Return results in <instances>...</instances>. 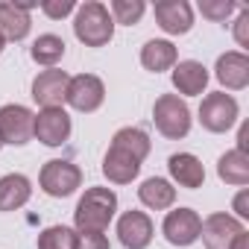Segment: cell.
<instances>
[{
	"mask_svg": "<svg viewBox=\"0 0 249 249\" xmlns=\"http://www.w3.org/2000/svg\"><path fill=\"white\" fill-rule=\"evenodd\" d=\"M30 12L18 6V0H3L0 3V36L9 41H21L30 33Z\"/></svg>",
	"mask_w": 249,
	"mask_h": 249,
	"instance_id": "cell-16",
	"label": "cell"
},
{
	"mask_svg": "<svg viewBox=\"0 0 249 249\" xmlns=\"http://www.w3.org/2000/svg\"><path fill=\"white\" fill-rule=\"evenodd\" d=\"M33 188L30 179L21 173H9L0 179V211H18L21 205H27Z\"/></svg>",
	"mask_w": 249,
	"mask_h": 249,
	"instance_id": "cell-19",
	"label": "cell"
},
{
	"mask_svg": "<svg viewBox=\"0 0 249 249\" xmlns=\"http://www.w3.org/2000/svg\"><path fill=\"white\" fill-rule=\"evenodd\" d=\"M138 196H141V202H144L147 208L164 211V208H170V205L176 202V188H173L167 179L153 176V179H147V182L138 188Z\"/></svg>",
	"mask_w": 249,
	"mask_h": 249,
	"instance_id": "cell-20",
	"label": "cell"
},
{
	"mask_svg": "<svg viewBox=\"0 0 249 249\" xmlns=\"http://www.w3.org/2000/svg\"><path fill=\"white\" fill-rule=\"evenodd\" d=\"M68 82L71 76L65 71H41L36 79H33V100L44 108H62L65 103V91H68Z\"/></svg>",
	"mask_w": 249,
	"mask_h": 249,
	"instance_id": "cell-11",
	"label": "cell"
},
{
	"mask_svg": "<svg viewBox=\"0 0 249 249\" xmlns=\"http://www.w3.org/2000/svg\"><path fill=\"white\" fill-rule=\"evenodd\" d=\"M41 9H44L47 18H65V15H71L76 6H73V0H47V3H41Z\"/></svg>",
	"mask_w": 249,
	"mask_h": 249,
	"instance_id": "cell-28",
	"label": "cell"
},
{
	"mask_svg": "<svg viewBox=\"0 0 249 249\" xmlns=\"http://www.w3.org/2000/svg\"><path fill=\"white\" fill-rule=\"evenodd\" d=\"M167 167H170V176H173L182 188H202V182H205L202 161H199L196 156H191V153H176V156H170Z\"/></svg>",
	"mask_w": 249,
	"mask_h": 249,
	"instance_id": "cell-18",
	"label": "cell"
},
{
	"mask_svg": "<svg viewBox=\"0 0 249 249\" xmlns=\"http://www.w3.org/2000/svg\"><path fill=\"white\" fill-rule=\"evenodd\" d=\"M76 249H108V240H106V234H100V231H79Z\"/></svg>",
	"mask_w": 249,
	"mask_h": 249,
	"instance_id": "cell-27",
	"label": "cell"
},
{
	"mask_svg": "<svg viewBox=\"0 0 249 249\" xmlns=\"http://www.w3.org/2000/svg\"><path fill=\"white\" fill-rule=\"evenodd\" d=\"M240 231H246V229H243V223L237 217H231V214H211L202 223L199 237L205 240V249H229L231 240Z\"/></svg>",
	"mask_w": 249,
	"mask_h": 249,
	"instance_id": "cell-12",
	"label": "cell"
},
{
	"mask_svg": "<svg viewBox=\"0 0 249 249\" xmlns=\"http://www.w3.org/2000/svg\"><path fill=\"white\" fill-rule=\"evenodd\" d=\"M229 249H249V234H246V231H240V234L231 240V246H229Z\"/></svg>",
	"mask_w": 249,
	"mask_h": 249,
	"instance_id": "cell-32",
	"label": "cell"
},
{
	"mask_svg": "<svg viewBox=\"0 0 249 249\" xmlns=\"http://www.w3.org/2000/svg\"><path fill=\"white\" fill-rule=\"evenodd\" d=\"M30 56H33V62H38L44 68H53L65 56V41L59 36H50V33L47 36H38L36 44L30 47Z\"/></svg>",
	"mask_w": 249,
	"mask_h": 249,
	"instance_id": "cell-23",
	"label": "cell"
},
{
	"mask_svg": "<svg viewBox=\"0 0 249 249\" xmlns=\"http://www.w3.org/2000/svg\"><path fill=\"white\" fill-rule=\"evenodd\" d=\"M144 0H114L111 3V15H114V21L117 24H126V27H132V24H138L141 21V15H144Z\"/></svg>",
	"mask_w": 249,
	"mask_h": 249,
	"instance_id": "cell-25",
	"label": "cell"
},
{
	"mask_svg": "<svg viewBox=\"0 0 249 249\" xmlns=\"http://www.w3.org/2000/svg\"><path fill=\"white\" fill-rule=\"evenodd\" d=\"M76 231L68 226H50L38 234V249H76Z\"/></svg>",
	"mask_w": 249,
	"mask_h": 249,
	"instance_id": "cell-24",
	"label": "cell"
},
{
	"mask_svg": "<svg viewBox=\"0 0 249 249\" xmlns=\"http://www.w3.org/2000/svg\"><path fill=\"white\" fill-rule=\"evenodd\" d=\"M234 38H237L240 47L249 44V9H240V15H237V21H234Z\"/></svg>",
	"mask_w": 249,
	"mask_h": 249,
	"instance_id": "cell-29",
	"label": "cell"
},
{
	"mask_svg": "<svg viewBox=\"0 0 249 249\" xmlns=\"http://www.w3.org/2000/svg\"><path fill=\"white\" fill-rule=\"evenodd\" d=\"M0 147H3V144H0Z\"/></svg>",
	"mask_w": 249,
	"mask_h": 249,
	"instance_id": "cell-34",
	"label": "cell"
},
{
	"mask_svg": "<svg viewBox=\"0 0 249 249\" xmlns=\"http://www.w3.org/2000/svg\"><path fill=\"white\" fill-rule=\"evenodd\" d=\"M237 120V100L226 91H214L199 106V123L208 132H226Z\"/></svg>",
	"mask_w": 249,
	"mask_h": 249,
	"instance_id": "cell-7",
	"label": "cell"
},
{
	"mask_svg": "<svg viewBox=\"0 0 249 249\" xmlns=\"http://www.w3.org/2000/svg\"><path fill=\"white\" fill-rule=\"evenodd\" d=\"M33 135L47 147H62L71 135V117L65 108H41L33 123Z\"/></svg>",
	"mask_w": 249,
	"mask_h": 249,
	"instance_id": "cell-9",
	"label": "cell"
},
{
	"mask_svg": "<svg viewBox=\"0 0 249 249\" xmlns=\"http://www.w3.org/2000/svg\"><path fill=\"white\" fill-rule=\"evenodd\" d=\"M234 9L237 6L231 3V0H202V3H199V12L205 18H211V21H226Z\"/></svg>",
	"mask_w": 249,
	"mask_h": 249,
	"instance_id": "cell-26",
	"label": "cell"
},
{
	"mask_svg": "<svg viewBox=\"0 0 249 249\" xmlns=\"http://www.w3.org/2000/svg\"><path fill=\"white\" fill-rule=\"evenodd\" d=\"M73 33L85 47H103L111 41L114 36V21L108 15V9L103 3H82L76 9V21H73Z\"/></svg>",
	"mask_w": 249,
	"mask_h": 249,
	"instance_id": "cell-3",
	"label": "cell"
},
{
	"mask_svg": "<svg viewBox=\"0 0 249 249\" xmlns=\"http://www.w3.org/2000/svg\"><path fill=\"white\" fill-rule=\"evenodd\" d=\"M246 150H249V123H243L240 132H237V153L246 156Z\"/></svg>",
	"mask_w": 249,
	"mask_h": 249,
	"instance_id": "cell-30",
	"label": "cell"
},
{
	"mask_svg": "<svg viewBox=\"0 0 249 249\" xmlns=\"http://www.w3.org/2000/svg\"><path fill=\"white\" fill-rule=\"evenodd\" d=\"M164 237L173 246H191L194 240H199V229H202V217L194 208H176L164 217Z\"/></svg>",
	"mask_w": 249,
	"mask_h": 249,
	"instance_id": "cell-10",
	"label": "cell"
},
{
	"mask_svg": "<svg viewBox=\"0 0 249 249\" xmlns=\"http://www.w3.org/2000/svg\"><path fill=\"white\" fill-rule=\"evenodd\" d=\"M117 211V196L114 191L108 188H88L82 194V199L76 202V211H73V223L79 231H106L111 217Z\"/></svg>",
	"mask_w": 249,
	"mask_h": 249,
	"instance_id": "cell-2",
	"label": "cell"
},
{
	"mask_svg": "<svg viewBox=\"0 0 249 249\" xmlns=\"http://www.w3.org/2000/svg\"><path fill=\"white\" fill-rule=\"evenodd\" d=\"M150 153V135L138 126H123L114 132L111 138V147L103 159V173L108 182L114 185H129L138 170H141V161L147 159Z\"/></svg>",
	"mask_w": 249,
	"mask_h": 249,
	"instance_id": "cell-1",
	"label": "cell"
},
{
	"mask_svg": "<svg viewBox=\"0 0 249 249\" xmlns=\"http://www.w3.org/2000/svg\"><path fill=\"white\" fill-rule=\"evenodd\" d=\"M117 237L126 249H147L153 240V220L144 211H126L117 220Z\"/></svg>",
	"mask_w": 249,
	"mask_h": 249,
	"instance_id": "cell-13",
	"label": "cell"
},
{
	"mask_svg": "<svg viewBox=\"0 0 249 249\" xmlns=\"http://www.w3.org/2000/svg\"><path fill=\"white\" fill-rule=\"evenodd\" d=\"M33 123L36 114L27 106L9 103L0 108V144H12V147H24L33 138Z\"/></svg>",
	"mask_w": 249,
	"mask_h": 249,
	"instance_id": "cell-6",
	"label": "cell"
},
{
	"mask_svg": "<svg viewBox=\"0 0 249 249\" xmlns=\"http://www.w3.org/2000/svg\"><path fill=\"white\" fill-rule=\"evenodd\" d=\"M65 100L76 108V111H97L106 100V88L100 82V76L94 73H79V76H71L68 82V91H65Z\"/></svg>",
	"mask_w": 249,
	"mask_h": 249,
	"instance_id": "cell-8",
	"label": "cell"
},
{
	"mask_svg": "<svg viewBox=\"0 0 249 249\" xmlns=\"http://www.w3.org/2000/svg\"><path fill=\"white\" fill-rule=\"evenodd\" d=\"M141 65H144L147 71H153V73L170 71V68L176 65V47H173L170 41L153 38V41H147L144 50H141Z\"/></svg>",
	"mask_w": 249,
	"mask_h": 249,
	"instance_id": "cell-21",
	"label": "cell"
},
{
	"mask_svg": "<svg viewBox=\"0 0 249 249\" xmlns=\"http://www.w3.org/2000/svg\"><path fill=\"white\" fill-rule=\"evenodd\" d=\"M156 21L170 36H185L194 27V9L185 0H161L156 3Z\"/></svg>",
	"mask_w": 249,
	"mask_h": 249,
	"instance_id": "cell-14",
	"label": "cell"
},
{
	"mask_svg": "<svg viewBox=\"0 0 249 249\" xmlns=\"http://www.w3.org/2000/svg\"><path fill=\"white\" fill-rule=\"evenodd\" d=\"M3 44H6V38H3V36H0V53H3Z\"/></svg>",
	"mask_w": 249,
	"mask_h": 249,
	"instance_id": "cell-33",
	"label": "cell"
},
{
	"mask_svg": "<svg viewBox=\"0 0 249 249\" xmlns=\"http://www.w3.org/2000/svg\"><path fill=\"white\" fill-rule=\"evenodd\" d=\"M153 120H156V129L170 141H179V138H185L191 132V108L176 94H161L156 100Z\"/></svg>",
	"mask_w": 249,
	"mask_h": 249,
	"instance_id": "cell-4",
	"label": "cell"
},
{
	"mask_svg": "<svg viewBox=\"0 0 249 249\" xmlns=\"http://www.w3.org/2000/svg\"><path fill=\"white\" fill-rule=\"evenodd\" d=\"M234 211H237V217H249V194L246 191L234 199Z\"/></svg>",
	"mask_w": 249,
	"mask_h": 249,
	"instance_id": "cell-31",
	"label": "cell"
},
{
	"mask_svg": "<svg viewBox=\"0 0 249 249\" xmlns=\"http://www.w3.org/2000/svg\"><path fill=\"white\" fill-rule=\"evenodd\" d=\"M173 85H176V91L185 94V97L202 94V88L208 85V71H205V65H199V62H194V59L179 62V65L173 68Z\"/></svg>",
	"mask_w": 249,
	"mask_h": 249,
	"instance_id": "cell-17",
	"label": "cell"
},
{
	"mask_svg": "<svg viewBox=\"0 0 249 249\" xmlns=\"http://www.w3.org/2000/svg\"><path fill=\"white\" fill-rule=\"evenodd\" d=\"M214 73H217L220 85H226L229 91H240V88L249 85V59H246L243 53H237V50L223 53V56L217 59Z\"/></svg>",
	"mask_w": 249,
	"mask_h": 249,
	"instance_id": "cell-15",
	"label": "cell"
},
{
	"mask_svg": "<svg viewBox=\"0 0 249 249\" xmlns=\"http://www.w3.org/2000/svg\"><path fill=\"white\" fill-rule=\"evenodd\" d=\"M217 176H220L226 185H237V188L249 185V159H246L243 153H237V150L220 156V161H217Z\"/></svg>",
	"mask_w": 249,
	"mask_h": 249,
	"instance_id": "cell-22",
	"label": "cell"
},
{
	"mask_svg": "<svg viewBox=\"0 0 249 249\" xmlns=\"http://www.w3.org/2000/svg\"><path fill=\"white\" fill-rule=\"evenodd\" d=\"M41 191L47 196H71L79 185H82V170L73 164V161H65V159H53L41 167Z\"/></svg>",
	"mask_w": 249,
	"mask_h": 249,
	"instance_id": "cell-5",
	"label": "cell"
}]
</instances>
